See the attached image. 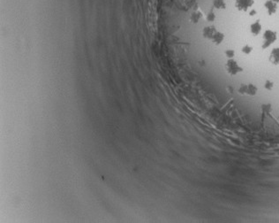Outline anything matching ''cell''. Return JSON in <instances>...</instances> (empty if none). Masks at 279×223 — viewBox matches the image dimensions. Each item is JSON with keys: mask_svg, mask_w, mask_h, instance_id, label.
Wrapping results in <instances>:
<instances>
[{"mask_svg": "<svg viewBox=\"0 0 279 223\" xmlns=\"http://www.w3.org/2000/svg\"><path fill=\"white\" fill-rule=\"evenodd\" d=\"M226 70H227V72L231 75H236L238 73L242 72L243 69L238 65V63L235 60L230 59L228 60L227 64H226Z\"/></svg>", "mask_w": 279, "mask_h": 223, "instance_id": "6da1fadb", "label": "cell"}, {"mask_svg": "<svg viewBox=\"0 0 279 223\" xmlns=\"http://www.w3.org/2000/svg\"><path fill=\"white\" fill-rule=\"evenodd\" d=\"M258 90L257 88L253 84L248 85H241V87L238 90V93L241 95H249V96H254L256 95Z\"/></svg>", "mask_w": 279, "mask_h": 223, "instance_id": "7a4b0ae2", "label": "cell"}, {"mask_svg": "<svg viewBox=\"0 0 279 223\" xmlns=\"http://www.w3.org/2000/svg\"><path fill=\"white\" fill-rule=\"evenodd\" d=\"M263 39H264V42H263V49H266L268 48L271 43H273L276 39V34L271 30H267L264 34V36H263Z\"/></svg>", "mask_w": 279, "mask_h": 223, "instance_id": "3957f363", "label": "cell"}, {"mask_svg": "<svg viewBox=\"0 0 279 223\" xmlns=\"http://www.w3.org/2000/svg\"><path fill=\"white\" fill-rule=\"evenodd\" d=\"M269 60L274 65H279V48L273 49L270 53Z\"/></svg>", "mask_w": 279, "mask_h": 223, "instance_id": "277c9868", "label": "cell"}, {"mask_svg": "<svg viewBox=\"0 0 279 223\" xmlns=\"http://www.w3.org/2000/svg\"><path fill=\"white\" fill-rule=\"evenodd\" d=\"M261 110H263V113L269 114V113L271 112V110H272L271 105H269V104H268V105H263V106H261Z\"/></svg>", "mask_w": 279, "mask_h": 223, "instance_id": "5b68a950", "label": "cell"}, {"mask_svg": "<svg viewBox=\"0 0 279 223\" xmlns=\"http://www.w3.org/2000/svg\"><path fill=\"white\" fill-rule=\"evenodd\" d=\"M253 50V48L249 45H246V46H244L242 48V51L244 53H246V54H249L251 51Z\"/></svg>", "mask_w": 279, "mask_h": 223, "instance_id": "8992f818", "label": "cell"}, {"mask_svg": "<svg viewBox=\"0 0 279 223\" xmlns=\"http://www.w3.org/2000/svg\"><path fill=\"white\" fill-rule=\"evenodd\" d=\"M273 86H274V83L271 81H266V83H265V89L266 90H271L273 89Z\"/></svg>", "mask_w": 279, "mask_h": 223, "instance_id": "52a82bcc", "label": "cell"}, {"mask_svg": "<svg viewBox=\"0 0 279 223\" xmlns=\"http://www.w3.org/2000/svg\"><path fill=\"white\" fill-rule=\"evenodd\" d=\"M225 54L226 56H227L228 58H233L234 55H235V52L232 50H227L225 51Z\"/></svg>", "mask_w": 279, "mask_h": 223, "instance_id": "ba28073f", "label": "cell"}]
</instances>
